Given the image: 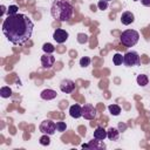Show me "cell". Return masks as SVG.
<instances>
[{
    "mask_svg": "<svg viewBox=\"0 0 150 150\" xmlns=\"http://www.w3.org/2000/svg\"><path fill=\"white\" fill-rule=\"evenodd\" d=\"M34 23L26 15L21 13H16L14 15H7V18L2 22V33L7 38V40L15 45L22 46L25 45L33 34Z\"/></svg>",
    "mask_w": 150,
    "mask_h": 150,
    "instance_id": "6da1fadb",
    "label": "cell"
},
{
    "mask_svg": "<svg viewBox=\"0 0 150 150\" xmlns=\"http://www.w3.org/2000/svg\"><path fill=\"white\" fill-rule=\"evenodd\" d=\"M74 13L73 6L66 0H55L50 7L52 16L57 21H68L71 19Z\"/></svg>",
    "mask_w": 150,
    "mask_h": 150,
    "instance_id": "7a4b0ae2",
    "label": "cell"
},
{
    "mask_svg": "<svg viewBox=\"0 0 150 150\" xmlns=\"http://www.w3.org/2000/svg\"><path fill=\"white\" fill-rule=\"evenodd\" d=\"M121 43L124 45L125 47H134L138 40H139V34L135 29H127L121 34Z\"/></svg>",
    "mask_w": 150,
    "mask_h": 150,
    "instance_id": "3957f363",
    "label": "cell"
},
{
    "mask_svg": "<svg viewBox=\"0 0 150 150\" xmlns=\"http://www.w3.org/2000/svg\"><path fill=\"white\" fill-rule=\"evenodd\" d=\"M123 63L127 67H134V66H138L141 63V59L137 52H127L123 55Z\"/></svg>",
    "mask_w": 150,
    "mask_h": 150,
    "instance_id": "277c9868",
    "label": "cell"
},
{
    "mask_svg": "<svg viewBox=\"0 0 150 150\" xmlns=\"http://www.w3.org/2000/svg\"><path fill=\"white\" fill-rule=\"evenodd\" d=\"M39 129L42 134H47V135L52 136L56 131V123H54L52 120H45L40 123Z\"/></svg>",
    "mask_w": 150,
    "mask_h": 150,
    "instance_id": "5b68a950",
    "label": "cell"
},
{
    "mask_svg": "<svg viewBox=\"0 0 150 150\" xmlns=\"http://www.w3.org/2000/svg\"><path fill=\"white\" fill-rule=\"evenodd\" d=\"M68 38H69L68 32L64 30V29H61V28L55 29L54 33H53V39H54L57 43H63V42H66V41L68 40Z\"/></svg>",
    "mask_w": 150,
    "mask_h": 150,
    "instance_id": "8992f818",
    "label": "cell"
},
{
    "mask_svg": "<svg viewBox=\"0 0 150 150\" xmlns=\"http://www.w3.org/2000/svg\"><path fill=\"white\" fill-rule=\"evenodd\" d=\"M82 117L86 120H94L96 117V109L91 104H84L82 107Z\"/></svg>",
    "mask_w": 150,
    "mask_h": 150,
    "instance_id": "52a82bcc",
    "label": "cell"
},
{
    "mask_svg": "<svg viewBox=\"0 0 150 150\" xmlns=\"http://www.w3.org/2000/svg\"><path fill=\"white\" fill-rule=\"evenodd\" d=\"M60 89L62 93H66V94H70L74 91L75 89V83L69 80V79H64L60 82Z\"/></svg>",
    "mask_w": 150,
    "mask_h": 150,
    "instance_id": "ba28073f",
    "label": "cell"
},
{
    "mask_svg": "<svg viewBox=\"0 0 150 150\" xmlns=\"http://www.w3.org/2000/svg\"><path fill=\"white\" fill-rule=\"evenodd\" d=\"M54 62H55V57L52 54L45 53L41 56V64H42V68H45V69H50L53 67Z\"/></svg>",
    "mask_w": 150,
    "mask_h": 150,
    "instance_id": "9c48e42d",
    "label": "cell"
},
{
    "mask_svg": "<svg viewBox=\"0 0 150 150\" xmlns=\"http://www.w3.org/2000/svg\"><path fill=\"white\" fill-rule=\"evenodd\" d=\"M88 145H89L90 150H104L107 148L104 142L101 139H97V138H93L91 141H89Z\"/></svg>",
    "mask_w": 150,
    "mask_h": 150,
    "instance_id": "30bf717a",
    "label": "cell"
},
{
    "mask_svg": "<svg viewBox=\"0 0 150 150\" xmlns=\"http://www.w3.org/2000/svg\"><path fill=\"white\" fill-rule=\"evenodd\" d=\"M69 115L73 117V118H79L82 116V107L80 104H73L70 105L69 108Z\"/></svg>",
    "mask_w": 150,
    "mask_h": 150,
    "instance_id": "8fae6325",
    "label": "cell"
},
{
    "mask_svg": "<svg viewBox=\"0 0 150 150\" xmlns=\"http://www.w3.org/2000/svg\"><path fill=\"white\" fill-rule=\"evenodd\" d=\"M40 96H41L42 100L50 101V100H54V98L57 96V93H56L55 90H53V89H45V90L41 91Z\"/></svg>",
    "mask_w": 150,
    "mask_h": 150,
    "instance_id": "7c38bea8",
    "label": "cell"
},
{
    "mask_svg": "<svg viewBox=\"0 0 150 150\" xmlns=\"http://www.w3.org/2000/svg\"><path fill=\"white\" fill-rule=\"evenodd\" d=\"M134 21H135V16H134V14L131 12H124V13H122V15H121V22L123 25L128 26V25L132 23Z\"/></svg>",
    "mask_w": 150,
    "mask_h": 150,
    "instance_id": "4fadbf2b",
    "label": "cell"
},
{
    "mask_svg": "<svg viewBox=\"0 0 150 150\" xmlns=\"http://www.w3.org/2000/svg\"><path fill=\"white\" fill-rule=\"evenodd\" d=\"M107 137L110 139V141H114V142H116L118 138H120V131H118V129H116V128H109L108 130H107Z\"/></svg>",
    "mask_w": 150,
    "mask_h": 150,
    "instance_id": "5bb4252c",
    "label": "cell"
},
{
    "mask_svg": "<svg viewBox=\"0 0 150 150\" xmlns=\"http://www.w3.org/2000/svg\"><path fill=\"white\" fill-rule=\"evenodd\" d=\"M105 137H107V130H105L104 128H102V127H97V128L94 130V138L104 141Z\"/></svg>",
    "mask_w": 150,
    "mask_h": 150,
    "instance_id": "9a60e30c",
    "label": "cell"
},
{
    "mask_svg": "<svg viewBox=\"0 0 150 150\" xmlns=\"http://www.w3.org/2000/svg\"><path fill=\"white\" fill-rule=\"evenodd\" d=\"M136 81H137V84L141 86V87H145V86L149 83V79H148V76L144 75V74H139V75L137 76Z\"/></svg>",
    "mask_w": 150,
    "mask_h": 150,
    "instance_id": "2e32d148",
    "label": "cell"
},
{
    "mask_svg": "<svg viewBox=\"0 0 150 150\" xmlns=\"http://www.w3.org/2000/svg\"><path fill=\"white\" fill-rule=\"evenodd\" d=\"M0 95H1V97H4V98H8V97L12 96V89H11L9 87H1V89H0Z\"/></svg>",
    "mask_w": 150,
    "mask_h": 150,
    "instance_id": "e0dca14e",
    "label": "cell"
},
{
    "mask_svg": "<svg viewBox=\"0 0 150 150\" xmlns=\"http://www.w3.org/2000/svg\"><path fill=\"white\" fill-rule=\"evenodd\" d=\"M108 109H109L110 114L114 115V116H118L120 112H121V107L117 105V104H110V105L108 107Z\"/></svg>",
    "mask_w": 150,
    "mask_h": 150,
    "instance_id": "ac0fdd59",
    "label": "cell"
},
{
    "mask_svg": "<svg viewBox=\"0 0 150 150\" xmlns=\"http://www.w3.org/2000/svg\"><path fill=\"white\" fill-rule=\"evenodd\" d=\"M112 62H114L115 66H120V64H122V63H123V55L120 54V53L114 54V56H112Z\"/></svg>",
    "mask_w": 150,
    "mask_h": 150,
    "instance_id": "d6986e66",
    "label": "cell"
},
{
    "mask_svg": "<svg viewBox=\"0 0 150 150\" xmlns=\"http://www.w3.org/2000/svg\"><path fill=\"white\" fill-rule=\"evenodd\" d=\"M39 142H40V144H41V145H45V146L49 145V144H50V138H49V135L43 134V135L40 137Z\"/></svg>",
    "mask_w": 150,
    "mask_h": 150,
    "instance_id": "ffe728a7",
    "label": "cell"
},
{
    "mask_svg": "<svg viewBox=\"0 0 150 150\" xmlns=\"http://www.w3.org/2000/svg\"><path fill=\"white\" fill-rule=\"evenodd\" d=\"M42 50H43L45 53H47V54H52V53L55 50V47H54L52 43L47 42V43H45V45L42 46Z\"/></svg>",
    "mask_w": 150,
    "mask_h": 150,
    "instance_id": "44dd1931",
    "label": "cell"
},
{
    "mask_svg": "<svg viewBox=\"0 0 150 150\" xmlns=\"http://www.w3.org/2000/svg\"><path fill=\"white\" fill-rule=\"evenodd\" d=\"M88 40L89 39H88V35L87 34H84V33H79L77 34V42L79 43H82V45L83 43H87Z\"/></svg>",
    "mask_w": 150,
    "mask_h": 150,
    "instance_id": "7402d4cb",
    "label": "cell"
},
{
    "mask_svg": "<svg viewBox=\"0 0 150 150\" xmlns=\"http://www.w3.org/2000/svg\"><path fill=\"white\" fill-rule=\"evenodd\" d=\"M90 62H91V60H90V57H88V56H83V57H81L80 59V66L81 67H88L89 64H90Z\"/></svg>",
    "mask_w": 150,
    "mask_h": 150,
    "instance_id": "603a6c76",
    "label": "cell"
},
{
    "mask_svg": "<svg viewBox=\"0 0 150 150\" xmlns=\"http://www.w3.org/2000/svg\"><path fill=\"white\" fill-rule=\"evenodd\" d=\"M18 9H19V7L16 5H11L8 7V9H7V14L8 15H14V14L18 13Z\"/></svg>",
    "mask_w": 150,
    "mask_h": 150,
    "instance_id": "cb8c5ba5",
    "label": "cell"
},
{
    "mask_svg": "<svg viewBox=\"0 0 150 150\" xmlns=\"http://www.w3.org/2000/svg\"><path fill=\"white\" fill-rule=\"evenodd\" d=\"M97 7H98V9H101V11H104V9H107V8H108V1H104V0H100V1L97 2Z\"/></svg>",
    "mask_w": 150,
    "mask_h": 150,
    "instance_id": "d4e9b609",
    "label": "cell"
},
{
    "mask_svg": "<svg viewBox=\"0 0 150 150\" xmlns=\"http://www.w3.org/2000/svg\"><path fill=\"white\" fill-rule=\"evenodd\" d=\"M66 128H67V125H66L64 122H56V130H57V131L62 132V131L66 130Z\"/></svg>",
    "mask_w": 150,
    "mask_h": 150,
    "instance_id": "484cf974",
    "label": "cell"
},
{
    "mask_svg": "<svg viewBox=\"0 0 150 150\" xmlns=\"http://www.w3.org/2000/svg\"><path fill=\"white\" fill-rule=\"evenodd\" d=\"M141 2H142V5H144L146 7H150V0H141Z\"/></svg>",
    "mask_w": 150,
    "mask_h": 150,
    "instance_id": "4316f807",
    "label": "cell"
},
{
    "mask_svg": "<svg viewBox=\"0 0 150 150\" xmlns=\"http://www.w3.org/2000/svg\"><path fill=\"white\" fill-rule=\"evenodd\" d=\"M5 12H6V7L2 5V6H1V15H4V14H5Z\"/></svg>",
    "mask_w": 150,
    "mask_h": 150,
    "instance_id": "83f0119b",
    "label": "cell"
},
{
    "mask_svg": "<svg viewBox=\"0 0 150 150\" xmlns=\"http://www.w3.org/2000/svg\"><path fill=\"white\" fill-rule=\"evenodd\" d=\"M82 148H87V149H89V145H88V144H82Z\"/></svg>",
    "mask_w": 150,
    "mask_h": 150,
    "instance_id": "f1b7e54d",
    "label": "cell"
},
{
    "mask_svg": "<svg viewBox=\"0 0 150 150\" xmlns=\"http://www.w3.org/2000/svg\"><path fill=\"white\" fill-rule=\"evenodd\" d=\"M104 1H108V2H109V1H111V0H104Z\"/></svg>",
    "mask_w": 150,
    "mask_h": 150,
    "instance_id": "f546056e",
    "label": "cell"
},
{
    "mask_svg": "<svg viewBox=\"0 0 150 150\" xmlns=\"http://www.w3.org/2000/svg\"><path fill=\"white\" fill-rule=\"evenodd\" d=\"M134 1H138V0H134Z\"/></svg>",
    "mask_w": 150,
    "mask_h": 150,
    "instance_id": "4dcf8cb0",
    "label": "cell"
}]
</instances>
